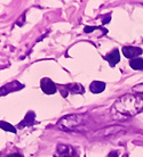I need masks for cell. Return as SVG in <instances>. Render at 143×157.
Listing matches in <instances>:
<instances>
[{
  "label": "cell",
  "mask_w": 143,
  "mask_h": 157,
  "mask_svg": "<svg viewBox=\"0 0 143 157\" xmlns=\"http://www.w3.org/2000/svg\"><path fill=\"white\" fill-rule=\"evenodd\" d=\"M143 108V99L136 96L126 94L120 97L113 105V109L126 116H134Z\"/></svg>",
  "instance_id": "cell-1"
},
{
  "label": "cell",
  "mask_w": 143,
  "mask_h": 157,
  "mask_svg": "<svg viewBox=\"0 0 143 157\" xmlns=\"http://www.w3.org/2000/svg\"><path fill=\"white\" fill-rule=\"evenodd\" d=\"M40 86H41V90L44 91L46 94H53L56 92L55 83L48 78H44L40 81Z\"/></svg>",
  "instance_id": "cell-2"
},
{
  "label": "cell",
  "mask_w": 143,
  "mask_h": 157,
  "mask_svg": "<svg viewBox=\"0 0 143 157\" xmlns=\"http://www.w3.org/2000/svg\"><path fill=\"white\" fill-rule=\"evenodd\" d=\"M123 55L126 57V58H137V56H140L142 54V49L139 47H131V46H126V47H123Z\"/></svg>",
  "instance_id": "cell-3"
},
{
  "label": "cell",
  "mask_w": 143,
  "mask_h": 157,
  "mask_svg": "<svg viewBox=\"0 0 143 157\" xmlns=\"http://www.w3.org/2000/svg\"><path fill=\"white\" fill-rule=\"evenodd\" d=\"M124 130L123 126H108L105 129L99 130L94 133V137H107V136H110V134H116L118 133L119 131Z\"/></svg>",
  "instance_id": "cell-4"
},
{
  "label": "cell",
  "mask_w": 143,
  "mask_h": 157,
  "mask_svg": "<svg viewBox=\"0 0 143 157\" xmlns=\"http://www.w3.org/2000/svg\"><path fill=\"white\" fill-rule=\"evenodd\" d=\"M76 156L75 150L72 149V147L67 145H60L57 147V151L54 157H73Z\"/></svg>",
  "instance_id": "cell-5"
},
{
  "label": "cell",
  "mask_w": 143,
  "mask_h": 157,
  "mask_svg": "<svg viewBox=\"0 0 143 157\" xmlns=\"http://www.w3.org/2000/svg\"><path fill=\"white\" fill-rule=\"evenodd\" d=\"M104 59L107 60L108 63H109V65L111 67H115L117 64L119 63L120 60V52L118 49H115L113 51H111V52H109L108 55L104 56Z\"/></svg>",
  "instance_id": "cell-6"
},
{
  "label": "cell",
  "mask_w": 143,
  "mask_h": 157,
  "mask_svg": "<svg viewBox=\"0 0 143 157\" xmlns=\"http://www.w3.org/2000/svg\"><path fill=\"white\" fill-rule=\"evenodd\" d=\"M62 121H65V128L64 129L67 130H71L72 129V125H78L81 123V117H80L79 115H73V121H71V115H69L67 117H63L62 118Z\"/></svg>",
  "instance_id": "cell-7"
},
{
  "label": "cell",
  "mask_w": 143,
  "mask_h": 157,
  "mask_svg": "<svg viewBox=\"0 0 143 157\" xmlns=\"http://www.w3.org/2000/svg\"><path fill=\"white\" fill-rule=\"evenodd\" d=\"M35 117H36V116H35V113H33V112H29L28 114H27V116H25V118L18 124V128L22 129V128H24V126L33 125V123H35Z\"/></svg>",
  "instance_id": "cell-8"
},
{
  "label": "cell",
  "mask_w": 143,
  "mask_h": 157,
  "mask_svg": "<svg viewBox=\"0 0 143 157\" xmlns=\"http://www.w3.org/2000/svg\"><path fill=\"white\" fill-rule=\"evenodd\" d=\"M89 89H91L93 94H100V92L104 91V89H105V83L102 82V81H94V82L91 83Z\"/></svg>",
  "instance_id": "cell-9"
},
{
  "label": "cell",
  "mask_w": 143,
  "mask_h": 157,
  "mask_svg": "<svg viewBox=\"0 0 143 157\" xmlns=\"http://www.w3.org/2000/svg\"><path fill=\"white\" fill-rule=\"evenodd\" d=\"M65 89H68L71 94H84V86L79 83H72V84H68L65 86Z\"/></svg>",
  "instance_id": "cell-10"
},
{
  "label": "cell",
  "mask_w": 143,
  "mask_h": 157,
  "mask_svg": "<svg viewBox=\"0 0 143 157\" xmlns=\"http://www.w3.org/2000/svg\"><path fill=\"white\" fill-rule=\"evenodd\" d=\"M129 65L133 70H140V71H142L143 70V59L142 58H134L132 59L131 62H129Z\"/></svg>",
  "instance_id": "cell-11"
},
{
  "label": "cell",
  "mask_w": 143,
  "mask_h": 157,
  "mask_svg": "<svg viewBox=\"0 0 143 157\" xmlns=\"http://www.w3.org/2000/svg\"><path fill=\"white\" fill-rule=\"evenodd\" d=\"M0 129L5 130V131H8V132H13V133H16V128L9 124L5 121H0Z\"/></svg>",
  "instance_id": "cell-12"
},
{
  "label": "cell",
  "mask_w": 143,
  "mask_h": 157,
  "mask_svg": "<svg viewBox=\"0 0 143 157\" xmlns=\"http://www.w3.org/2000/svg\"><path fill=\"white\" fill-rule=\"evenodd\" d=\"M133 91H135V92H140V94H143V83L141 84H137L133 88Z\"/></svg>",
  "instance_id": "cell-13"
},
{
  "label": "cell",
  "mask_w": 143,
  "mask_h": 157,
  "mask_svg": "<svg viewBox=\"0 0 143 157\" xmlns=\"http://www.w3.org/2000/svg\"><path fill=\"white\" fill-rule=\"evenodd\" d=\"M6 157H23V155L20 153H14V154H9V155Z\"/></svg>",
  "instance_id": "cell-14"
},
{
  "label": "cell",
  "mask_w": 143,
  "mask_h": 157,
  "mask_svg": "<svg viewBox=\"0 0 143 157\" xmlns=\"http://www.w3.org/2000/svg\"><path fill=\"white\" fill-rule=\"evenodd\" d=\"M108 157H118V154H117V151H111Z\"/></svg>",
  "instance_id": "cell-15"
}]
</instances>
